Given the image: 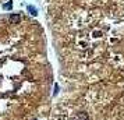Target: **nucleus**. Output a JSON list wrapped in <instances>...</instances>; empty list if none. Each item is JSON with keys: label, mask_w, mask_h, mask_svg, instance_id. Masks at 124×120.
Masks as SVG:
<instances>
[{"label": "nucleus", "mask_w": 124, "mask_h": 120, "mask_svg": "<svg viewBox=\"0 0 124 120\" xmlns=\"http://www.w3.org/2000/svg\"><path fill=\"white\" fill-rule=\"evenodd\" d=\"M8 20H10V22H11V24H18V22H20V20H21V17L18 15V14H11V15L8 17Z\"/></svg>", "instance_id": "f257e3e1"}, {"label": "nucleus", "mask_w": 124, "mask_h": 120, "mask_svg": "<svg viewBox=\"0 0 124 120\" xmlns=\"http://www.w3.org/2000/svg\"><path fill=\"white\" fill-rule=\"evenodd\" d=\"M28 11H29V13L32 14V15H36V14H38V11H36V8H35L33 6H28Z\"/></svg>", "instance_id": "f03ea898"}, {"label": "nucleus", "mask_w": 124, "mask_h": 120, "mask_svg": "<svg viewBox=\"0 0 124 120\" xmlns=\"http://www.w3.org/2000/svg\"><path fill=\"white\" fill-rule=\"evenodd\" d=\"M11 7H13V1H8V3H6V4L3 6V8H4V10H10Z\"/></svg>", "instance_id": "7ed1b4c3"}]
</instances>
